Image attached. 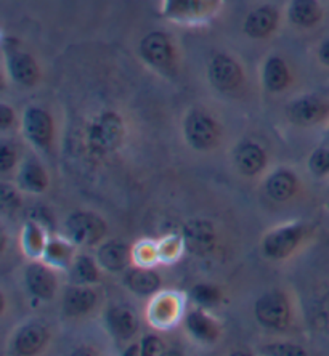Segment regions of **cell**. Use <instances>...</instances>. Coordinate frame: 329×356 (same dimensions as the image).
<instances>
[{
	"instance_id": "1",
	"label": "cell",
	"mask_w": 329,
	"mask_h": 356,
	"mask_svg": "<svg viewBox=\"0 0 329 356\" xmlns=\"http://www.w3.org/2000/svg\"><path fill=\"white\" fill-rule=\"evenodd\" d=\"M122 137V124L116 114L106 113L102 118H98L93 122L90 129V140L92 148L98 153H108L118 146Z\"/></svg>"
},
{
	"instance_id": "2",
	"label": "cell",
	"mask_w": 329,
	"mask_h": 356,
	"mask_svg": "<svg viewBox=\"0 0 329 356\" xmlns=\"http://www.w3.org/2000/svg\"><path fill=\"white\" fill-rule=\"evenodd\" d=\"M255 313H257L260 323L270 327H284L289 319L288 302L280 294L264 296L257 302Z\"/></svg>"
},
{
	"instance_id": "3",
	"label": "cell",
	"mask_w": 329,
	"mask_h": 356,
	"mask_svg": "<svg viewBox=\"0 0 329 356\" xmlns=\"http://www.w3.org/2000/svg\"><path fill=\"white\" fill-rule=\"evenodd\" d=\"M142 55L146 61L161 70H169L174 65V51H172L170 42L161 33L146 35L142 42Z\"/></svg>"
},
{
	"instance_id": "4",
	"label": "cell",
	"mask_w": 329,
	"mask_h": 356,
	"mask_svg": "<svg viewBox=\"0 0 329 356\" xmlns=\"http://www.w3.org/2000/svg\"><path fill=\"white\" fill-rule=\"evenodd\" d=\"M209 77L218 90H232L241 82V70L232 58L217 55L209 67Z\"/></svg>"
},
{
	"instance_id": "5",
	"label": "cell",
	"mask_w": 329,
	"mask_h": 356,
	"mask_svg": "<svg viewBox=\"0 0 329 356\" xmlns=\"http://www.w3.org/2000/svg\"><path fill=\"white\" fill-rule=\"evenodd\" d=\"M67 229L77 243L92 244L102 238L104 225L100 218L90 216V213H76L67 222Z\"/></svg>"
},
{
	"instance_id": "6",
	"label": "cell",
	"mask_w": 329,
	"mask_h": 356,
	"mask_svg": "<svg viewBox=\"0 0 329 356\" xmlns=\"http://www.w3.org/2000/svg\"><path fill=\"white\" fill-rule=\"evenodd\" d=\"M185 130L190 143L196 148H209L217 140L216 125L202 113H193L186 120Z\"/></svg>"
},
{
	"instance_id": "7",
	"label": "cell",
	"mask_w": 329,
	"mask_h": 356,
	"mask_svg": "<svg viewBox=\"0 0 329 356\" xmlns=\"http://www.w3.org/2000/svg\"><path fill=\"white\" fill-rule=\"evenodd\" d=\"M328 113V106L321 99L315 97H307L302 98L294 104H291L289 108V118L297 124L309 125L315 124L321 118H325Z\"/></svg>"
},
{
	"instance_id": "8",
	"label": "cell",
	"mask_w": 329,
	"mask_h": 356,
	"mask_svg": "<svg viewBox=\"0 0 329 356\" xmlns=\"http://www.w3.org/2000/svg\"><path fill=\"white\" fill-rule=\"evenodd\" d=\"M300 228H284L280 232H275L273 234L265 239V252L273 259L286 257L292 249L296 248V244L300 239Z\"/></svg>"
},
{
	"instance_id": "9",
	"label": "cell",
	"mask_w": 329,
	"mask_h": 356,
	"mask_svg": "<svg viewBox=\"0 0 329 356\" xmlns=\"http://www.w3.org/2000/svg\"><path fill=\"white\" fill-rule=\"evenodd\" d=\"M24 127L29 138L40 146H47L51 138V119L42 109H29L24 118Z\"/></svg>"
},
{
	"instance_id": "10",
	"label": "cell",
	"mask_w": 329,
	"mask_h": 356,
	"mask_svg": "<svg viewBox=\"0 0 329 356\" xmlns=\"http://www.w3.org/2000/svg\"><path fill=\"white\" fill-rule=\"evenodd\" d=\"M278 15L271 7H262L252 12L246 19V33L250 38H265L275 29Z\"/></svg>"
},
{
	"instance_id": "11",
	"label": "cell",
	"mask_w": 329,
	"mask_h": 356,
	"mask_svg": "<svg viewBox=\"0 0 329 356\" xmlns=\"http://www.w3.org/2000/svg\"><path fill=\"white\" fill-rule=\"evenodd\" d=\"M185 238L186 244L193 252L202 254L206 250L211 249L214 233L211 225L206 222H201V220H196V222H191L185 229Z\"/></svg>"
},
{
	"instance_id": "12",
	"label": "cell",
	"mask_w": 329,
	"mask_h": 356,
	"mask_svg": "<svg viewBox=\"0 0 329 356\" xmlns=\"http://www.w3.org/2000/svg\"><path fill=\"white\" fill-rule=\"evenodd\" d=\"M289 17L299 26H313L321 18V8L316 0H292Z\"/></svg>"
},
{
	"instance_id": "13",
	"label": "cell",
	"mask_w": 329,
	"mask_h": 356,
	"mask_svg": "<svg viewBox=\"0 0 329 356\" xmlns=\"http://www.w3.org/2000/svg\"><path fill=\"white\" fill-rule=\"evenodd\" d=\"M10 71L18 83L23 86H34L39 79V70L35 61L26 54H18L12 58L10 63Z\"/></svg>"
},
{
	"instance_id": "14",
	"label": "cell",
	"mask_w": 329,
	"mask_h": 356,
	"mask_svg": "<svg viewBox=\"0 0 329 356\" xmlns=\"http://www.w3.org/2000/svg\"><path fill=\"white\" fill-rule=\"evenodd\" d=\"M28 282L35 296L49 298L55 292V277L42 265H33L28 270Z\"/></svg>"
},
{
	"instance_id": "15",
	"label": "cell",
	"mask_w": 329,
	"mask_h": 356,
	"mask_svg": "<svg viewBox=\"0 0 329 356\" xmlns=\"http://www.w3.org/2000/svg\"><path fill=\"white\" fill-rule=\"evenodd\" d=\"M47 339V332L44 327L39 326V324H34V326L24 327L23 331L19 332L17 339V350L19 353L29 355L38 352V350L44 345Z\"/></svg>"
},
{
	"instance_id": "16",
	"label": "cell",
	"mask_w": 329,
	"mask_h": 356,
	"mask_svg": "<svg viewBox=\"0 0 329 356\" xmlns=\"http://www.w3.org/2000/svg\"><path fill=\"white\" fill-rule=\"evenodd\" d=\"M95 303V294L90 289H71L65 298V310L70 315H81L90 310Z\"/></svg>"
},
{
	"instance_id": "17",
	"label": "cell",
	"mask_w": 329,
	"mask_h": 356,
	"mask_svg": "<svg viewBox=\"0 0 329 356\" xmlns=\"http://www.w3.org/2000/svg\"><path fill=\"white\" fill-rule=\"evenodd\" d=\"M264 79L270 90L273 92L283 90L289 82L288 67H286L284 63L280 58H271L267 61V66H265Z\"/></svg>"
},
{
	"instance_id": "18",
	"label": "cell",
	"mask_w": 329,
	"mask_h": 356,
	"mask_svg": "<svg viewBox=\"0 0 329 356\" xmlns=\"http://www.w3.org/2000/svg\"><path fill=\"white\" fill-rule=\"evenodd\" d=\"M109 324L114 334H118L119 337H129L132 336L137 329V319H135L134 313L129 308H114L109 313Z\"/></svg>"
},
{
	"instance_id": "19",
	"label": "cell",
	"mask_w": 329,
	"mask_h": 356,
	"mask_svg": "<svg viewBox=\"0 0 329 356\" xmlns=\"http://www.w3.org/2000/svg\"><path fill=\"white\" fill-rule=\"evenodd\" d=\"M264 153L254 145L241 146L236 154L238 167L248 175L257 174V172L264 167Z\"/></svg>"
},
{
	"instance_id": "20",
	"label": "cell",
	"mask_w": 329,
	"mask_h": 356,
	"mask_svg": "<svg viewBox=\"0 0 329 356\" xmlns=\"http://www.w3.org/2000/svg\"><path fill=\"white\" fill-rule=\"evenodd\" d=\"M102 264L109 270H121L122 266L127 264L129 252L127 248L118 243H109L103 245L100 252H98Z\"/></svg>"
},
{
	"instance_id": "21",
	"label": "cell",
	"mask_w": 329,
	"mask_h": 356,
	"mask_svg": "<svg viewBox=\"0 0 329 356\" xmlns=\"http://www.w3.org/2000/svg\"><path fill=\"white\" fill-rule=\"evenodd\" d=\"M296 188V180L286 172L273 175L267 183V191L268 195L276 199V201H286Z\"/></svg>"
},
{
	"instance_id": "22",
	"label": "cell",
	"mask_w": 329,
	"mask_h": 356,
	"mask_svg": "<svg viewBox=\"0 0 329 356\" xmlns=\"http://www.w3.org/2000/svg\"><path fill=\"white\" fill-rule=\"evenodd\" d=\"M129 286L132 287L134 291L140 292V294H148V292H153L158 289L159 280L153 271H146V270H137L132 271L127 277Z\"/></svg>"
},
{
	"instance_id": "23",
	"label": "cell",
	"mask_w": 329,
	"mask_h": 356,
	"mask_svg": "<svg viewBox=\"0 0 329 356\" xmlns=\"http://www.w3.org/2000/svg\"><path fill=\"white\" fill-rule=\"evenodd\" d=\"M19 181L23 188H28V190H31V191H40V190H44L47 178L39 165L28 164L23 167V170H21Z\"/></svg>"
},
{
	"instance_id": "24",
	"label": "cell",
	"mask_w": 329,
	"mask_h": 356,
	"mask_svg": "<svg viewBox=\"0 0 329 356\" xmlns=\"http://www.w3.org/2000/svg\"><path fill=\"white\" fill-rule=\"evenodd\" d=\"M188 326H190L191 332H195L196 336L201 339L212 337L214 334H216L211 321L201 315H191L190 318H188Z\"/></svg>"
},
{
	"instance_id": "25",
	"label": "cell",
	"mask_w": 329,
	"mask_h": 356,
	"mask_svg": "<svg viewBox=\"0 0 329 356\" xmlns=\"http://www.w3.org/2000/svg\"><path fill=\"white\" fill-rule=\"evenodd\" d=\"M74 273H76V280L81 281V282L93 281L97 277L95 266H93L92 261L86 259V257H82V259H79V261H77Z\"/></svg>"
},
{
	"instance_id": "26",
	"label": "cell",
	"mask_w": 329,
	"mask_h": 356,
	"mask_svg": "<svg viewBox=\"0 0 329 356\" xmlns=\"http://www.w3.org/2000/svg\"><path fill=\"white\" fill-rule=\"evenodd\" d=\"M310 167H312V170L318 175L329 172V151L328 149L316 151L310 161Z\"/></svg>"
},
{
	"instance_id": "27",
	"label": "cell",
	"mask_w": 329,
	"mask_h": 356,
	"mask_svg": "<svg viewBox=\"0 0 329 356\" xmlns=\"http://www.w3.org/2000/svg\"><path fill=\"white\" fill-rule=\"evenodd\" d=\"M195 297H196V300L201 303H214L218 298V294L214 287L200 286L195 289Z\"/></svg>"
},
{
	"instance_id": "28",
	"label": "cell",
	"mask_w": 329,
	"mask_h": 356,
	"mask_svg": "<svg viewBox=\"0 0 329 356\" xmlns=\"http://www.w3.org/2000/svg\"><path fill=\"white\" fill-rule=\"evenodd\" d=\"M265 353H270V355H289V356L304 355V353H302L300 348L291 347V345H271V347L265 348Z\"/></svg>"
},
{
	"instance_id": "29",
	"label": "cell",
	"mask_w": 329,
	"mask_h": 356,
	"mask_svg": "<svg viewBox=\"0 0 329 356\" xmlns=\"http://www.w3.org/2000/svg\"><path fill=\"white\" fill-rule=\"evenodd\" d=\"M13 162H15L13 149H10L8 146L5 145L2 151H0V167H2V170H8L10 167L13 165Z\"/></svg>"
},
{
	"instance_id": "30",
	"label": "cell",
	"mask_w": 329,
	"mask_h": 356,
	"mask_svg": "<svg viewBox=\"0 0 329 356\" xmlns=\"http://www.w3.org/2000/svg\"><path fill=\"white\" fill-rule=\"evenodd\" d=\"M143 350L146 355H158L163 347H161V342L156 337H146L143 340Z\"/></svg>"
},
{
	"instance_id": "31",
	"label": "cell",
	"mask_w": 329,
	"mask_h": 356,
	"mask_svg": "<svg viewBox=\"0 0 329 356\" xmlns=\"http://www.w3.org/2000/svg\"><path fill=\"white\" fill-rule=\"evenodd\" d=\"M12 119H13V113L3 104V106L0 108V125H2V127H7V125L12 122Z\"/></svg>"
},
{
	"instance_id": "32",
	"label": "cell",
	"mask_w": 329,
	"mask_h": 356,
	"mask_svg": "<svg viewBox=\"0 0 329 356\" xmlns=\"http://www.w3.org/2000/svg\"><path fill=\"white\" fill-rule=\"evenodd\" d=\"M320 58H321L323 63H325L326 66H329V40H326L325 44L321 45V49H320Z\"/></svg>"
},
{
	"instance_id": "33",
	"label": "cell",
	"mask_w": 329,
	"mask_h": 356,
	"mask_svg": "<svg viewBox=\"0 0 329 356\" xmlns=\"http://www.w3.org/2000/svg\"><path fill=\"white\" fill-rule=\"evenodd\" d=\"M328 313H329V302H328Z\"/></svg>"
}]
</instances>
